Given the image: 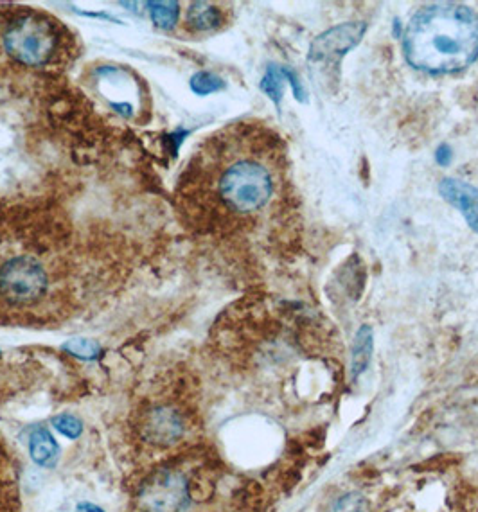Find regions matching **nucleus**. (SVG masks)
<instances>
[{"label": "nucleus", "instance_id": "f257e3e1", "mask_svg": "<svg viewBox=\"0 0 478 512\" xmlns=\"http://www.w3.org/2000/svg\"><path fill=\"white\" fill-rule=\"evenodd\" d=\"M175 207L184 227L225 247L292 248L302 218L283 137L256 119L211 133L178 175Z\"/></svg>", "mask_w": 478, "mask_h": 512}, {"label": "nucleus", "instance_id": "f03ea898", "mask_svg": "<svg viewBox=\"0 0 478 512\" xmlns=\"http://www.w3.org/2000/svg\"><path fill=\"white\" fill-rule=\"evenodd\" d=\"M76 301L74 263L65 241L35 234L0 239V326L60 324Z\"/></svg>", "mask_w": 478, "mask_h": 512}, {"label": "nucleus", "instance_id": "7ed1b4c3", "mask_svg": "<svg viewBox=\"0 0 478 512\" xmlns=\"http://www.w3.org/2000/svg\"><path fill=\"white\" fill-rule=\"evenodd\" d=\"M223 468L213 451L184 446L142 469L130 487V512H207Z\"/></svg>", "mask_w": 478, "mask_h": 512}, {"label": "nucleus", "instance_id": "20e7f679", "mask_svg": "<svg viewBox=\"0 0 478 512\" xmlns=\"http://www.w3.org/2000/svg\"><path fill=\"white\" fill-rule=\"evenodd\" d=\"M403 49L407 62L417 71H462L478 58V15L457 2L425 6L405 27Z\"/></svg>", "mask_w": 478, "mask_h": 512}, {"label": "nucleus", "instance_id": "39448f33", "mask_svg": "<svg viewBox=\"0 0 478 512\" xmlns=\"http://www.w3.org/2000/svg\"><path fill=\"white\" fill-rule=\"evenodd\" d=\"M80 56L71 27L44 9L0 4V63L26 71H60Z\"/></svg>", "mask_w": 478, "mask_h": 512}, {"label": "nucleus", "instance_id": "423d86ee", "mask_svg": "<svg viewBox=\"0 0 478 512\" xmlns=\"http://www.w3.org/2000/svg\"><path fill=\"white\" fill-rule=\"evenodd\" d=\"M196 414L189 390L182 387L160 390L159 394L142 399L130 419L133 450L148 466L182 450L195 428Z\"/></svg>", "mask_w": 478, "mask_h": 512}, {"label": "nucleus", "instance_id": "0eeeda50", "mask_svg": "<svg viewBox=\"0 0 478 512\" xmlns=\"http://www.w3.org/2000/svg\"><path fill=\"white\" fill-rule=\"evenodd\" d=\"M363 33H365L363 22L342 24V26L329 29L311 45V62L335 63V60H340L347 51H351L355 45H358V42L362 40Z\"/></svg>", "mask_w": 478, "mask_h": 512}, {"label": "nucleus", "instance_id": "6e6552de", "mask_svg": "<svg viewBox=\"0 0 478 512\" xmlns=\"http://www.w3.org/2000/svg\"><path fill=\"white\" fill-rule=\"evenodd\" d=\"M229 9L214 2H189L180 20V29L189 38L213 35L229 26Z\"/></svg>", "mask_w": 478, "mask_h": 512}, {"label": "nucleus", "instance_id": "1a4fd4ad", "mask_svg": "<svg viewBox=\"0 0 478 512\" xmlns=\"http://www.w3.org/2000/svg\"><path fill=\"white\" fill-rule=\"evenodd\" d=\"M439 193L448 204L457 207L471 229L478 232V189L457 178H444Z\"/></svg>", "mask_w": 478, "mask_h": 512}, {"label": "nucleus", "instance_id": "9d476101", "mask_svg": "<svg viewBox=\"0 0 478 512\" xmlns=\"http://www.w3.org/2000/svg\"><path fill=\"white\" fill-rule=\"evenodd\" d=\"M0 512H20V491L15 459L0 439Z\"/></svg>", "mask_w": 478, "mask_h": 512}, {"label": "nucleus", "instance_id": "9b49d317", "mask_svg": "<svg viewBox=\"0 0 478 512\" xmlns=\"http://www.w3.org/2000/svg\"><path fill=\"white\" fill-rule=\"evenodd\" d=\"M29 453L42 468H54L58 460V444L44 426H36L29 432Z\"/></svg>", "mask_w": 478, "mask_h": 512}, {"label": "nucleus", "instance_id": "f8f14e48", "mask_svg": "<svg viewBox=\"0 0 478 512\" xmlns=\"http://www.w3.org/2000/svg\"><path fill=\"white\" fill-rule=\"evenodd\" d=\"M372 347H374L372 327H360V331L356 333L353 354H351V374H353L355 380L367 369V365L371 362Z\"/></svg>", "mask_w": 478, "mask_h": 512}, {"label": "nucleus", "instance_id": "ddd939ff", "mask_svg": "<svg viewBox=\"0 0 478 512\" xmlns=\"http://www.w3.org/2000/svg\"><path fill=\"white\" fill-rule=\"evenodd\" d=\"M148 8H150L153 24L160 29L171 31L180 24L182 9L178 2H150Z\"/></svg>", "mask_w": 478, "mask_h": 512}, {"label": "nucleus", "instance_id": "4468645a", "mask_svg": "<svg viewBox=\"0 0 478 512\" xmlns=\"http://www.w3.org/2000/svg\"><path fill=\"white\" fill-rule=\"evenodd\" d=\"M284 80H286V67H270L265 78L261 81V89L265 90L268 98L274 101L275 105H281L284 94Z\"/></svg>", "mask_w": 478, "mask_h": 512}, {"label": "nucleus", "instance_id": "2eb2a0df", "mask_svg": "<svg viewBox=\"0 0 478 512\" xmlns=\"http://www.w3.org/2000/svg\"><path fill=\"white\" fill-rule=\"evenodd\" d=\"M225 87L222 78L214 76L213 72H198L195 78L191 80V89L195 90L196 94L200 96H207L213 94Z\"/></svg>", "mask_w": 478, "mask_h": 512}, {"label": "nucleus", "instance_id": "dca6fc26", "mask_svg": "<svg viewBox=\"0 0 478 512\" xmlns=\"http://www.w3.org/2000/svg\"><path fill=\"white\" fill-rule=\"evenodd\" d=\"M53 424L58 432L63 433L69 439H78L83 432L80 419H76L74 415H58V417H54Z\"/></svg>", "mask_w": 478, "mask_h": 512}, {"label": "nucleus", "instance_id": "f3484780", "mask_svg": "<svg viewBox=\"0 0 478 512\" xmlns=\"http://www.w3.org/2000/svg\"><path fill=\"white\" fill-rule=\"evenodd\" d=\"M331 512H369V505L363 496L351 493V495L342 496Z\"/></svg>", "mask_w": 478, "mask_h": 512}, {"label": "nucleus", "instance_id": "a211bd4d", "mask_svg": "<svg viewBox=\"0 0 478 512\" xmlns=\"http://www.w3.org/2000/svg\"><path fill=\"white\" fill-rule=\"evenodd\" d=\"M67 349L76 356H85V358H94L99 351V345L90 342V340H74L67 345Z\"/></svg>", "mask_w": 478, "mask_h": 512}, {"label": "nucleus", "instance_id": "6ab92c4d", "mask_svg": "<svg viewBox=\"0 0 478 512\" xmlns=\"http://www.w3.org/2000/svg\"><path fill=\"white\" fill-rule=\"evenodd\" d=\"M435 160L441 164V166H448L450 162H452V150L443 144V146H439V150L435 153Z\"/></svg>", "mask_w": 478, "mask_h": 512}, {"label": "nucleus", "instance_id": "aec40b11", "mask_svg": "<svg viewBox=\"0 0 478 512\" xmlns=\"http://www.w3.org/2000/svg\"><path fill=\"white\" fill-rule=\"evenodd\" d=\"M76 512H105L103 509H99L98 505H92V504H81L78 509H76Z\"/></svg>", "mask_w": 478, "mask_h": 512}]
</instances>
